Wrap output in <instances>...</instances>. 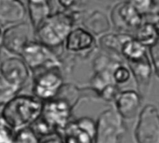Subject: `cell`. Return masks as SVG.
<instances>
[{
  "label": "cell",
  "instance_id": "cell-1",
  "mask_svg": "<svg viewBox=\"0 0 159 143\" xmlns=\"http://www.w3.org/2000/svg\"><path fill=\"white\" fill-rule=\"evenodd\" d=\"M43 100L34 96L16 95L1 111V119L14 131L31 126L40 116Z\"/></svg>",
  "mask_w": 159,
  "mask_h": 143
},
{
  "label": "cell",
  "instance_id": "cell-2",
  "mask_svg": "<svg viewBox=\"0 0 159 143\" xmlns=\"http://www.w3.org/2000/svg\"><path fill=\"white\" fill-rule=\"evenodd\" d=\"M75 19L64 11L50 14L36 29L37 40L51 49L60 47L73 27Z\"/></svg>",
  "mask_w": 159,
  "mask_h": 143
},
{
  "label": "cell",
  "instance_id": "cell-3",
  "mask_svg": "<svg viewBox=\"0 0 159 143\" xmlns=\"http://www.w3.org/2000/svg\"><path fill=\"white\" fill-rule=\"evenodd\" d=\"M126 132L125 120L115 109L101 112L96 122V138L98 143H117Z\"/></svg>",
  "mask_w": 159,
  "mask_h": 143
},
{
  "label": "cell",
  "instance_id": "cell-4",
  "mask_svg": "<svg viewBox=\"0 0 159 143\" xmlns=\"http://www.w3.org/2000/svg\"><path fill=\"white\" fill-rule=\"evenodd\" d=\"M138 143H159V109L153 104H146L138 114L134 130Z\"/></svg>",
  "mask_w": 159,
  "mask_h": 143
},
{
  "label": "cell",
  "instance_id": "cell-5",
  "mask_svg": "<svg viewBox=\"0 0 159 143\" xmlns=\"http://www.w3.org/2000/svg\"><path fill=\"white\" fill-rule=\"evenodd\" d=\"M33 88L35 96L45 101L55 97L63 85V78L60 66L40 68L32 71Z\"/></svg>",
  "mask_w": 159,
  "mask_h": 143
},
{
  "label": "cell",
  "instance_id": "cell-6",
  "mask_svg": "<svg viewBox=\"0 0 159 143\" xmlns=\"http://www.w3.org/2000/svg\"><path fill=\"white\" fill-rule=\"evenodd\" d=\"M31 71L52 66H61V63L53 50L39 40H30L20 55Z\"/></svg>",
  "mask_w": 159,
  "mask_h": 143
},
{
  "label": "cell",
  "instance_id": "cell-7",
  "mask_svg": "<svg viewBox=\"0 0 159 143\" xmlns=\"http://www.w3.org/2000/svg\"><path fill=\"white\" fill-rule=\"evenodd\" d=\"M111 19L118 32L127 33L132 36L144 22V16L132 6L128 0L120 2L113 7Z\"/></svg>",
  "mask_w": 159,
  "mask_h": 143
},
{
  "label": "cell",
  "instance_id": "cell-8",
  "mask_svg": "<svg viewBox=\"0 0 159 143\" xmlns=\"http://www.w3.org/2000/svg\"><path fill=\"white\" fill-rule=\"evenodd\" d=\"M72 108L65 100L53 97L43 101L40 117L54 130H63L68 123Z\"/></svg>",
  "mask_w": 159,
  "mask_h": 143
},
{
  "label": "cell",
  "instance_id": "cell-9",
  "mask_svg": "<svg viewBox=\"0 0 159 143\" xmlns=\"http://www.w3.org/2000/svg\"><path fill=\"white\" fill-rule=\"evenodd\" d=\"M31 26L27 23H18L11 25L2 33L1 46L8 52L21 55L24 47L31 40Z\"/></svg>",
  "mask_w": 159,
  "mask_h": 143
},
{
  "label": "cell",
  "instance_id": "cell-10",
  "mask_svg": "<svg viewBox=\"0 0 159 143\" xmlns=\"http://www.w3.org/2000/svg\"><path fill=\"white\" fill-rule=\"evenodd\" d=\"M0 76L10 83L24 88L31 74L24 59L19 55L12 54L0 63Z\"/></svg>",
  "mask_w": 159,
  "mask_h": 143
},
{
  "label": "cell",
  "instance_id": "cell-11",
  "mask_svg": "<svg viewBox=\"0 0 159 143\" xmlns=\"http://www.w3.org/2000/svg\"><path fill=\"white\" fill-rule=\"evenodd\" d=\"M126 63L137 85V91L144 99L149 94L153 74L150 57L147 53L139 58L128 60Z\"/></svg>",
  "mask_w": 159,
  "mask_h": 143
},
{
  "label": "cell",
  "instance_id": "cell-12",
  "mask_svg": "<svg viewBox=\"0 0 159 143\" xmlns=\"http://www.w3.org/2000/svg\"><path fill=\"white\" fill-rule=\"evenodd\" d=\"M64 142L90 143L95 142L96 122L88 117H83L69 123L63 129Z\"/></svg>",
  "mask_w": 159,
  "mask_h": 143
},
{
  "label": "cell",
  "instance_id": "cell-13",
  "mask_svg": "<svg viewBox=\"0 0 159 143\" xmlns=\"http://www.w3.org/2000/svg\"><path fill=\"white\" fill-rule=\"evenodd\" d=\"M142 99L143 98L138 91H120L113 102L115 105L114 109L124 120H132L138 116L141 107Z\"/></svg>",
  "mask_w": 159,
  "mask_h": 143
},
{
  "label": "cell",
  "instance_id": "cell-14",
  "mask_svg": "<svg viewBox=\"0 0 159 143\" xmlns=\"http://www.w3.org/2000/svg\"><path fill=\"white\" fill-rule=\"evenodd\" d=\"M66 49L74 53H84L91 51L97 46L94 35L87 29L77 27L71 29L65 39Z\"/></svg>",
  "mask_w": 159,
  "mask_h": 143
},
{
  "label": "cell",
  "instance_id": "cell-15",
  "mask_svg": "<svg viewBox=\"0 0 159 143\" xmlns=\"http://www.w3.org/2000/svg\"><path fill=\"white\" fill-rule=\"evenodd\" d=\"M26 9L21 0H0V25H11L25 20Z\"/></svg>",
  "mask_w": 159,
  "mask_h": 143
},
{
  "label": "cell",
  "instance_id": "cell-16",
  "mask_svg": "<svg viewBox=\"0 0 159 143\" xmlns=\"http://www.w3.org/2000/svg\"><path fill=\"white\" fill-rule=\"evenodd\" d=\"M84 25L85 29L96 36L106 34L110 32L111 28V23L109 17L100 11H95L87 18H85L84 21Z\"/></svg>",
  "mask_w": 159,
  "mask_h": 143
},
{
  "label": "cell",
  "instance_id": "cell-17",
  "mask_svg": "<svg viewBox=\"0 0 159 143\" xmlns=\"http://www.w3.org/2000/svg\"><path fill=\"white\" fill-rule=\"evenodd\" d=\"M133 36L127 33H106L101 35L99 38V45L107 52L121 55L123 45Z\"/></svg>",
  "mask_w": 159,
  "mask_h": 143
},
{
  "label": "cell",
  "instance_id": "cell-18",
  "mask_svg": "<svg viewBox=\"0 0 159 143\" xmlns=\"http://www.w3.org/2000/svg\"><path fill=\"white\" fill-rule=\"evenodd\" d=\"M133 37L147 48L152 46L158 38L159 34L152 21H145L135 31Z\"/></svg>",
  "mask_w": 159,
  "mask_h": 143
},
{
  "label": "cell",
  "instance_id": "cell-19",
  "mask_svg": "<svg viewBox=\"0 0 159 143\" xmlns=\"http://www.w3.org/2000/svg\"><path fill=\"white\" fill-rule=\"evenodd\" d=\"M50 0L42 2H28L29 16L34 30L51 14Z\"/></svg>",
  "mask_w": 159,
  "mask_h": 143
},
{
  "label": "cell",
  "instance_id": "cell-20",
  "mask_svg": "<svg viewBox=\"0 0 159 143\" xmlns=\"http://www.w3.org/2000/svg\"><path fill=\"white\" fill-rule=\"evenodd\" d=\"M147 49L148 48L146 46H144L143 44L139 42L134 37H132L123 45L121 55L123 58H125V61L133 60L147 54Z\"/></svg>",
  "mask_w": 159,
  "mask_h": 143
},
{
  "label": "cell",
  "instance_id": "cell-21",
  "mask_svg": "<svg viewBox=\"0 0 159 143\" xmlns=\"http://www.w3.org/2000/svg\"><path fill=\"white\" fill-rule=\"evenodd\" d=\"M23 88L14 84L10 83L2 76H0V106H4Z\"/></svg>",
  "mask_w": 159,
  "mask_h": 143
},
{
  "label": "cell",
  "instance_id": "cell-22",
  "mask_svg": "<svg viewBox=\"0 0 159 143\" xmlns=\"http://www.w3.org/2000/svg\"><path fill=\"white\" fill-rule=\"evenodd\" d=\"M55 97L65 100L73 109V107L77 103V100L80 97V91L73 84H64L63 83V85L59 89L58 93L56 94Z\"/></svg>",
  "mask_w": 159,
  "mask_h": 143
},
{
  "label": "cell",
  "instance_id": "cell-23",
  "mask_svg": "<svg viewBox=\"0 0 159 143\" xmlns=\"http://www.w3.org/2000/svg\"><path fill=\"white\" fill-rule=\"evenodd\" d=\"M17 143H38L39 136L31 126H26L15 131L14 141Z\"/></svg>",
  "mask_w": 159,
  "mask_h": 143
},
{
  "label": "cell",
  "instance_id": "cell-24",
  "mask_svg": "<svg viewBox=\"0 0 159 143\" xmlns=\"http://www.w3.org/2000/svg\"><path fill=\"white\" fill-rule=\"evenodd\" d=\"M112 78L113 82L119 86H121L130 81V79L132 78V74L129 67L123 63L115 67L112 73Z\"/></svg>",
  "mask_w": 159,
  "mask_h": 143
},
{
  "label": "cell",
  "instance_id": "cell-25",
  "mask_svg": "<svg viewBox=\"0 0 159 143\" xmlns=\"http://www.w3.org/2000/svg\"><path fill=\"white\" fill-rule=\"evenodd\" d=\"M121 89L120 86L116 83H110L103 87L99 93H98V97L107 101V102H114L117 95L120 93Z\"/></svg>",
  "mask_w": 159,
  "mask_h": 143
},
{
  "label": "cell",
  "instance_id": "cell-26",
  "mask_svg": "<svg viewBox=\"0 0 159 143\" xmlns=\"http://www.w3.org/2000/svg\"><path fill=\"white\" fill-rule=\"evenodd\" d=\"M150 60L153 68V73L159 78V38L150 47H148Z\"/></svg>",
  "mask_w": 159,
  "mask_h": 143
},
{
  "label": "cell",
  "instance_id": "cell-27",
  "mask_svg": "<svg viewBox=\"0 0 159 143\" xmlns=\"http://www.w3.org/2000/svg\"><path fill=\"white\" fill-rule=\"evenodd\" d=\"M12 130L3 120L0 123V142H13L14 134Z\"/></svg>",
  "mask_w": 159,
  "mask_h": 143
},
{
  "label": "cell",
  "instance_id": "cell-28",
  "mask_svg": "<svg viewBox=\"0 0 159 143\" xmlns=\"http://www.w3.org/2000/svg\"><path fill=\"white\" fill-rule=\"evenodd\" d=\"M128 1L139 13L144 16V18L147 17L150 11L151 0H128Z\"/></svg>",
  "mask_w": 159,
  "mask_h": 143
},
{
  "label": "cell",
  "instance_id": "cell-29",
  "mask_svg": "<svg viewBox=\"0 0 159 143\" xmlns=\"http://www.w3.org/2000/svg\"><path fill=\"white\" fill-rule=\"evenodd\" d=\"M148 18L159 17V0H151L150 11L147 15Z\"/></svg>",
  "mask_w": 159,
  "mask_h": 143
},
{
  "label": "cell",
  "instance_id": "cell-30",
  "mask_svg": "<svg viewBox=\"0 0 159 143\" xmlns=\"http://www.w3.org/2000/svg\"><path fill=\"white\" fill-rule=\"evenodd\" d=\"M57 2L59 3V5L61 7H63L64 9H71L72 7H74L77 2H78V0H57Z\"/></svg>",
  "mask_w": 159,
  "mask_h": 143
},
{
  "label": "cell",
  "instance_id": "cell-31",
  "mask_svg": "<svg viewBox=\"0 0 159 143\" xmlns=\"http://www.w3.org/2000/svg\"><path fill=\"white\" fill-rule=\"evenodd\" d=\"M1 38H2V30L1 27H0V45H1Z\"/></svg>",
  "mask_w": 159,
  "mask_h": 143
}]
</instances>
